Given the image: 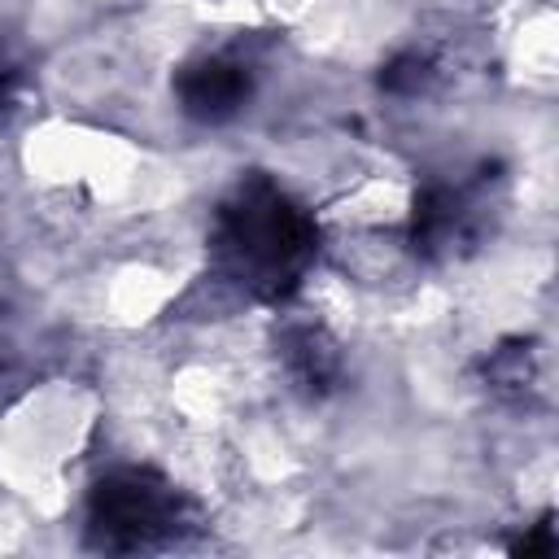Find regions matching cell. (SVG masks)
Returning <instances> with one entry per match:
<instances>
[{"label":"cell","mask_w":559,"mask_h":559,"mask_svg":"<svg viewBox=\"0 0 559 559\" xmlns=\"http://www.w3.org/2000/svg\"><path fill=\"white\" fill-rule=\"evenodd\" d=\"M245 92H249V83H245L240 66H231V61H201L179 83L183 109L192 118H205V122H218V118L236 114V105L245 100Z\"/></svg>","instance_id":"3"},{"label":"cell","mask_w":559,"mask_h":559,"mask_svg":"<svg viewBox=\"0 0 559 559\" xmlns=\"http://www.w3.org/2000/svg\"><path fill=\"white\" fill-rule=\"evenodd\" d=\"M223 253L249 284H280L306 253V218L266 183L245 188L223 210Z\"/></svg>","instance_id":"1"},{"label":"cell","mask_w":559,"mask_h":559,"mask_svg":"<svg viewBox=\"0 0 559 559\" xmlns=\"http://www.w3.org/2000/svg\"><path fill=\"white\" fill-rule=\"evenodd\" d=\"M170 515H175L170 493L144 476L109 480L96 493V528L105 533L109 546H148L170 528Z\"/></svg>","instance_id":"2"}]
</instances>
